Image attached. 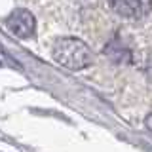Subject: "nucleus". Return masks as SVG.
Here are the masks:
<instances>
[{"mask_svg":"<svg viewBox=\"0 0 152 152\" xmlns=\"http://www.w3.org/2000/svg\"><path fill=\"white\" fill-rule=\"evenodd\" d=\"M146 78H148V82L152 84V53H150L148 59H146Z\"/></svg>","mask_w":152,"mask_h":152,"instance_id":"nucleus-4","label":"nucleus"},{"mask_svg":"<svg viewBox=\"0 0 152 152\" xmlns=\"http://www.w3.org/2000/svg\"><path fill=\"white\" fill-rule=\"evenodd\" d=\"M51 55H53L57 63L63 65L69 70H82L86 66H89L93 61L91 50L82 40L72 38V36L59 38L55 42L53 50H51Z\"/></svg>","mask_w":152,"mask_h":152,"instance_id":"nucleus-1","label":"nucleus"},{"mask_svg":"<svg viewBox=\"0 0 152 152\" xmlns=\"http://www.w3.org/2000/svg\"><path fill=\"white\" fill-rule=\"evenodd\" d=\"M145 124H146V127H148V129L152 131V112L148 114V116H146V120H145Z\"/></svg>","mask_w":152,"mask_h":152,"instance_id":"nucleus-5","label":"nucleus"},{"mask_svg":"<svg viewBox=\"0 0 152 152\" xmlns=\"http://www.w3.org/2000/svg\"><path fill=\"white\" fill-rule=\"evenodd\" d=\"M6 27L12 34H15L19 38H28L34 34V28H36V19L28 10H13L12 13L6 19Z\"/></svg>","mask_w":152,"mask_h":152,"instance_id":"nucleus-3","label":"nucleus"},{"mask_svg":"<svg viewBox=\"0 0 152 152\" xmlns=\"http://www.w3.org/2000/svg\"><path fill=\"white\" fill-rule=\"evenodd\" d=\"M107 4L124 19H142L152 10V0H107Z\"/></svg>","mask_w":152,"mask_h":152,"instance_id":"nucleus-2","label":"nucleus"}]
</instances>
